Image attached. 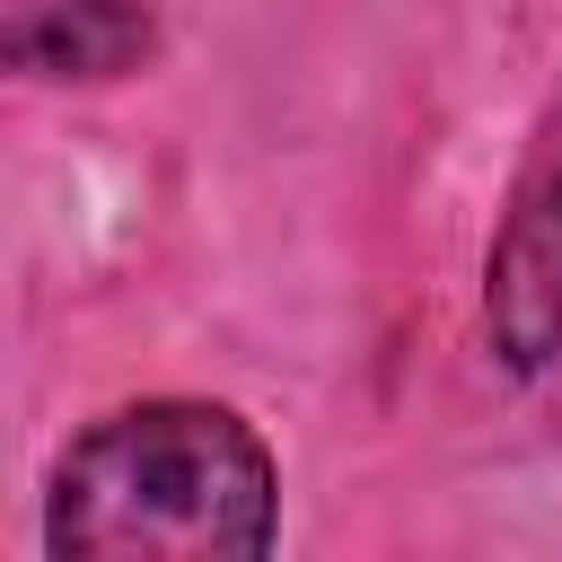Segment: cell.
<instances>
[{"mask_svg": "<svg viewBox=\"0 0 562 562\" xmlns=\"http://www.w3.org/2000/svg\"><path fill=\"white\" fill-rule=\"evenodd\" d=\"M281 465L237 404L140 395L97 413L44 474V553L61 562H220L272 553Z\"/></svg>", "mask_w": 562, "mask_h": 562, "instance_id": "obj_1", "label": "cell"}, {"mask_svg": "<svg viewBox=\"0 0 562 562\" xmlns=\"http://www.w3.org/2000/svg\"><path fill=\"white\" fill-rule=\"evenodd\" d=\"M483 334L509 378H544L562 351V88L518 149L501 228L483 246Z\"/></svg>", "mask_w": 562, "mask_h": 562, "instance_id": "obj_2", "label": "cell"}, {"mask_svg": "<svg viewBox=\"0 0 562 562\" xmlns=\"http://www.w3.org/2000/svg\"><path fill=\"white\" fill-rule=\"evenodd\" d=\"M158 44L149 0H0V61L35 88H105Z\"/></svg>", "mask_w": 562, "mask_h": 562, "instance_id": "obj_3", "label": "cell"}]
</instances>
